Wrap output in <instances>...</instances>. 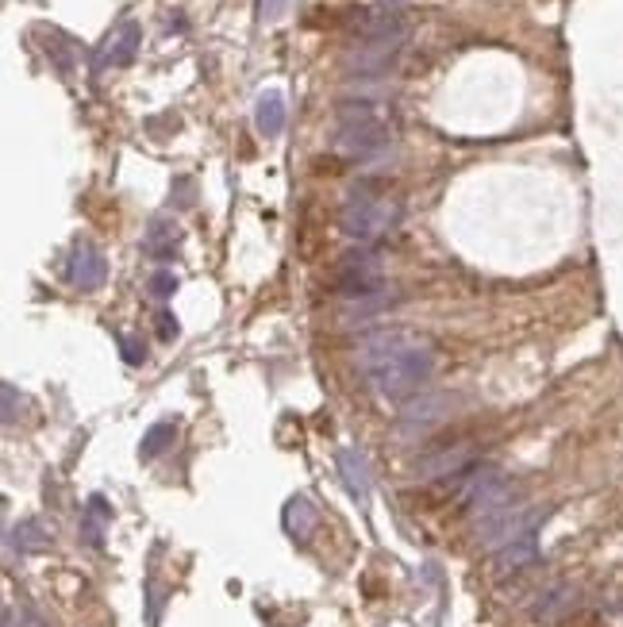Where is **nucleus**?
Segmentation results:
<instances>
[{"instance_id":"1","label":"nucleus","mask_w":623,"mask_h":627,"mask_svg":"<svg viewBox=\"0 0 623 627\" xmlns=\"http://www.w3.org/2000/svg\"><path fill=\"white\" fill-rule=\"evenodd\" d=\"M366 381L385 401H412L435 374V347L412 331H377L358 351Z\"/></svg>"},{"instance_id":"2","label":"nucleus","mask_w":623,"mask_h":627,"mask_svg":"<svg viewBox=\"0 0 623 627\" xmlns=\"http://www.w3.org/2000/svg\"><path fill=\"white\" fill-rule=\"evenodd\" d=\"M400 224V204L374 193V185H358L343 201L339 212V227L354 243H374L381 235H389Z\"/></svg>"},{"instance_id":"3","label":"nucleus","mask_w":623,"mask_h":627,"mask_svg":"<svg viewBox=\"0 0 623 627\" xmlns=\"http://www.w3.org/2000/svg\"><path fill=\"white\" fill-rule=\"evenodd\" d=\"M389 124L377 116L370 101H350L339 108V124H335V147L347 158H377L389 147Z\"/></svg>"},{"instance_id":"4","label":"nucleus","mask_w":623,"mask_h":627,"mask_svg":"<svg viewBox=\"0 0 623 627\" xmlns=\"http://www.w3.org/2000/svg\"><path fill=\"white\" fill-rule=\"evenodd\" d=\"M543 516H547L543 508H516V504H504V508H497V512L481 516V524H477V543L489 547V551H500V547L516 543L520 535L535 531Z\"/></svg>"},{"instance_id":"5","label":"nucleus","mask_w":623,"mask_h":627,"mask_svg":"<svg viewBox=\"0 0 623 627\" xmlns=\"http://www.w3.org/2000/svg\"><path fill=\"white\" fill-rule=\"evenodd\" d=\"M339 289L347 293V301H366L381 293V254L366 243H358L354 251L343 254L339 262Z\"/></svg>"},{"instance_id":"6","label":"nucleus","mask_w":623,"mask_h":627,"mask_svg":"<svg viewBox=\"0 0 623 627\" xmlns=\"http://www.w3.org/2000/svg\"><path fill=\"white\" fill-rule=\"evenodd\" d=\"M66 277L81 293H97L104 285V277H108V262H104V254L93 243H77L70 251V262H66Z\"/></svg>"},{"instance_id":"7","label":"nucleus","mask_w":623,"mask_h":627,"mask_svg":"<svg viewBox=\"0 0 623 627\" xmlns=\"http://www.w3.org/2000/svg\"><path fill=\"white\" fill-rule=\"evenodd\" d=\"M335 466H339V477H343V485H347L350 497H354L358 504L370 501L374 474H370V462H366V454L354 451V447H343V451L335 454Z\"/></svg>"},{"instance_id":"8","label":"nucleus","mask_w":623,"mask_h":627,"mask_svg":"<svg viewBox=\"0 0 623 627\" xmlns=\"http://www.w3.org/2000/svg\"><path fill=\"white\" fill-rule=\"evenodd\" d=\"M285 531L297 539V543H308L312 535H316V527H320V512H316V504L308 501L304 493H297V497H289L285 501Z\"/></svg>"},{"instance_id":"9","label":"nucleus","mask_w":623,"mask_h":627,"mask_svg":"<svg viewBox=\"0 0 623 627\" xmlns=\"http://www.w3.org/2000/svg\"><path fill=\"white\" fill-rule=\"evenodd\" d=\"M139 43H143V31L135 20H127L120 24L116 35H108V43H104V54H100V66H127L135 51H139Z\"/></svg>"},{"instance_id":"10","label":"nucleus","mask_w":623,"mask_h":627,"mask_svg":"<svg viewBox=\"0 0 623 627\" xmlns=\"http://www.w3.org/2000/svg\"><path fill=\"white\" fill-rule=\"evenodd\" d=\"M254 127H258L266 139H277V135L285 131V97H281L277 89L258 97V104H254Z\"/></svg>"},{"instance_id":"11","label":"nucleus","mask_w":623,"mask_h":627,"mask_svg":"<svg viewBox=\"0 0 623 627\" xmlns=\"http://www.w3.org/2000/svg\"><path fill=\"white\" fill-rule=\"evenodd\" d=\"M539 558V539H535V531H527L520 535L516 543H508V547H500L497 551V570L500 574H516V570H524Z\"/></svg>"},{"instance_id":"12","label":"nucleus","mask_w":623,"mask_h":627,"mask_svg":"<svg viewBox=\"0 0 623 627\" xmlns=\"http://www.w3.org/2000/svg\"><path fill=\"white\" fill-rule=\"evenodd\" d=\"M443 397H424V401H416L408 412H404V420H400V431L404 435H424L431 427L439 424V416H443Z\"/></svg>"},{"instance_id":"13","label":"nucleus","mask_w":623,"mask_h":627,"mask_svg":"<svg viewBox=\"0 0 623 627\" xmlns=\"http://www.w3.org/2000/svg\"><path fill=\"white\" fill-rule=\"evenodd\" d=\"M143 251L150 254V258H174L177 251V227L170 224V220H150L147 235H143Z\"/></svg>"},{"instance_id":"14","label":"nucleus","mask_w":623,"mask_h":627,"mask_svg":"<svg viewBox=\"0 0 623 627\" xmlns=\"http://www.w3.org/2000/svg\"><path fill=\"white\" fill-rule=\"evenodd\" d=\"M8 543H12V551H20V554H39L50 547V535L39 520H24V524L8 535Z\"/></svg>"},{"instance_id":"15","label":"nucleus","mask_w":623,"mask_h":627,"mask_svg":"<svg viewBox=\"0 0 623 627\" xmlns=\"http://www.w3.org/2000/svg\"><path fill=\"white\" fill-rule=\"evenodd\" d=\"M174 439H177V424H174V420H162V424H154L147 435H143L139 454H143V458H158V454L166 451V447H174Z\"/></svg>"},{"instance_id":"16","label":"nucleus","mask_w":623,"mask_h":627,"mask_svg":"<svg viewBox=\"0 0 623 627\" xmlns=\"http://www.w3.org/2000/svg\"><path fill=\"white\" fill-rule=\"evenodd\" d=\"M112 524V508L104 497H89V512H85V520H81V531H85V539L100 547V527Z\"/></svg>"},{"instance_id":"17","label":"nucleus","mask_w":623,"mask_h":627,"mask_svg":"<svg viewBox=\"0 0 623 627\" xmlns=\"http://www.w3.org/2000/svg\"><path fill=\"white\" fill-rule=\"evenodd\" d=\"M570 601H574V589H566V585H558V589H554V593H550L547 601H539V612H535V616H539V620H558V616H562V612H566V608H570Z\"/></svg>"},{"instance_id":"18","label":"nucleus","mask_w":623,"mask_h":627,"mask_svg":"<svg viewBox=\"0 0 623 627\" xmlns=\"http://www.w3.org/2000/svg\"><path fill=\"white\" fill-rule=\"evenodd\" d=\"M150 293H154L158 301L174 297V293H177V277H174V270H154V277H150Z\"/></svg>"},{"instance_id":"19","label":"nucleus","mask_w":623,"mask_h":627,"mask_svg":"<svg viewBox=\"0 0 623 627\" xmlns=\"http://www.w3.org/2000/svg\"><path fill=\"white\" fill-rule=\"evenodd\" d=\"M120 347H124L127 362H143V358H147V347H143L139 339H131V335H120Z\"/></svg>"},{"instance_id":"20","label":"nucleus","mask_w":623,"mask_h":627,"mask_svg":"<svg viewBox=\"0 0 623 627\" xmlns=\"http://www.w3.org/2000/svg\"><path fill=\"white\" fill-rule=\"evenodd\" d=\"M281 12H285V0H258V16H262L266 24H274Z\"/></svg>"},{"instance_id":"21","label":"nucleus","mask_w":623,"mask_h":627,"mask_svg":"<svg viewBox=\"0 0 623 627\" xmlns=\"http://www.w3.org/2000/svg\"><path fill=\"white\" fill-rule=\"evenodd\" d=\"M12 420H16V389L4 385V424H12Z\"/></svg>"},{"instance_id":"22","label":"nucleus","mask_w":623,"mask_h":627,"mask_svg":"<svg viewBox=\"0 0 623 627\" xmlns=\"http://www.w3.org/2000/svg\"><path fill=\"white\" fill-rule=\"evenodd\" d=\"M158 335H162V339H174L177 335V320L170 316V312H162V316H158Z\"/></svg>"}]
</instances>
